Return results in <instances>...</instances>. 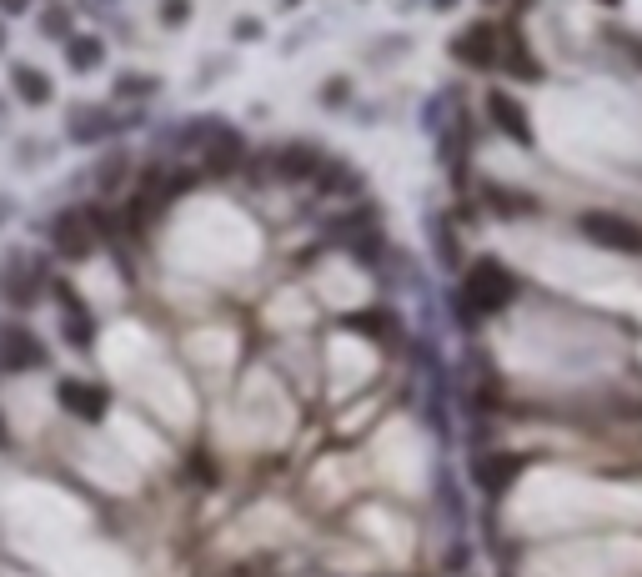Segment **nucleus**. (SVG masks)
<instances>
[{"instance_id": "f257e3e1", "label": "nucleus", "mask_w": 642, "mask_h": 577, "mask_svg": "<svg viewBox=\"0 0 642 577\" xmlns=\"http://www.w3.org/2000/svg\"><path fill=\"white\" fill-rule=\"evenodd\" d=\"M462 302H467V312H477V317H497V312H507V307L517 302V276H512L497 256H482V261L467 271Z\"/></svg>"}, {"instance_id": "f03ea898", "label": "nucleus", "mask_w": 642, "mask_h": 577, "mask_svg": "<svg viewBox=\"0 0 642 577\" xmlns=\"http://www.w3.org/2000/svg\"><path fill=\"white\" fill-rule=\"evenodd\" d=\"M577 231H582V241H592V246H602V251L642 256V226H637L632 216H622V211H602V206H592V211H582V216H577Z\"/></svg>"}, {"instance_id": "7ed1b4c3", "label": "nucleus", "mask_w": 642, "mask_h": 577, "mask_svg": "<svg viewBox=\"0 0 642 577\" xmlns=\"http://www.w3.org/2000/svg\"><path fill=\"white\" fill-rule=\"evenodd\" d=\"M41 292H46V266L41 261H31V256H21V251H11L6 261H0V297H6L11 307H36L41 302Z\"/></svg>"}, {"instance_id": "20e7f679", "label": "nucleus", "mask_w": 642, "mask_h": 577, "mask_svg": "<svg viewBox=\"0 0 642 577\" xmlns=\"http://www.w3.org/2000/svg\"><path fill=\"white\" fill-rule=\"evenodd\" d=\"M497 56H502V31L492 21H472L452 36V61L467 66V71H497Z\"/></svg>"}, {"instance_id": "39448f33", "label": "nucleus", "mask_w": 642, "mask_h": 577, "mask_svg": "<svg viewBox=\"0 0 642 577\" xmlns=\"http://www.w3.org/2000/svg\"><path fill=\"white\" fill-rule=\"evenodd\" d=\"M41 367H51V352L31 327H0V372H41Z\"/></svg>"}, {"instance_id": "423d86ee", "label": "nucleus", "mask_w": 642, "mask_h": 577, "mask_svg": "<svg viewBox=\"0 0 642 577\" xmlns=\"http://www.w3.org/2000/svg\"><path fill=\"white\" fill-rule=\"evenodd\" d=\"M56 397H61V407H66L71 417H81V422H101L106 407H111V392H106L101 382H81V377H61V382H56Z\"/></svg>"}, {"instance_id": "0eeeda50", "label": "nucleus", "mask_w": 642, "mask_h": 577, "mask_svg": "<svg viewBox=\"0 0 642 577\" xmlns=\"http://www.w3.org/2000/svg\"><path fill=\"white\" fill-rule=\"evenodd\" d=\"M527 452H487V457H477V482L492 492V497H502L522 472H527Z\"/></svg>"}, {"instance_id": "6e6552de", "label": "nucleus", "mask_w": 642, "mask_h": 577, "mask_svg": "<svg viewBox=\"0 0 642 577\" xmlns=\"http://www.w3.org/2000/svg\"><path fill=\"white\" fill-rule=\"evenodd\" d=\"M56 297L66 302V317H61V337H66L76 352H86V347L96 342V317H91V307H86V302L71 292V286H61V281H56Z\"/></svg>"}, {"instance_id": "1a4fd4ad", "label": "nucleus", "mask_w": 642, "mask_h": 577, "mask_svg": "<svg viewBox=\"0 0 642 577\" xmlns=\"http://www.w3.org/2000/svg\"><path fill=\"white\" fill-rule=\"evenodd\" d=\"M51 246H56L61 256H86V251L96 246L91 216H86V211H66V216H56V221H51Z\"/></svg>"}, {"instance_id": "9d476101", "label": "nucleus", "mask_w": 642, "mask_h": 577, "mask_svg": "<svg viewBox=\"0 0 642 577\" xmlns=\"http://www.w3.org/2000/svg\"><path fill=\"white\" fill-rule=\"evenodd\" d=\"M487 116H492V126H497L502 136H512V141L532 146V121H527V106H517L507 91H487Z\"/></svg>"}, {"instance_id": "9b49d317", "label": "nucleus", "mask_w": 642, "mask_h": 577, "mask_svg": "<svg viewBox=\"0 0 642 577\" xmlns=\"http://www.w3.org/2000/svg\"><path fill=\"white\" fill-rule=\"evenodd\" d=\"M276 176H286V181H306V176H321V166H327V151H316V146H306V141H291L286 151H276Z\"/></svg>"}, {"instance_id": "f8f14e48", "label": "nucleus", "mask_w": 642, "mask_h": 577, "mask_svg": "<svg viewBox=\"0 0 642 577\" xmlns=\"http://www.w3.org/2000/svg\"><path fill=\"white\" fill-rule=\"evenodd\" d=\"M497 66H507L517 81H542V61L532 56V46L522 41V36H502V56H497Z\"/></svg>"}, {"instance_id": "ddd939ff", "label": "nucleus", "mask_w": 642, "mask_h": 577, "mask_svg": "<svg viewBox=\"0 0 642 577\" xmlns=\"http://www.w3.org/2000/svg\"><path fill=\"white\" fill-rule=\"evenodd\" d=\"M211 146H206V171H216V176H226V171H236L241 166V156H246V146L231 136V131H221V126H211V136H206Z\"/></svg>"}, {"instance_id": "4468645a", "label": "nucleus", "mask_w": 642, "mask_h": 577, "mask_svg": "<svg viewBox=\"0 0 642 577\" xmlns=\"http://www.w3.org/2000/svg\"><path fill=\"white\" fill-rule=\"evenodd\" d=\"M482 196H487V206L497 216H532L537 211V196L532 191H512V186H497V181H487Z\"/></svg>"}, {"instance_id": "2eb2a0df", "label": "nucleus", "mask_w": 642, "mask_h": 577, "mask_svg": "<svg viewBox=\"0 0 642 577\" xmlns=\"http://www.w3.org/2000/svg\"><path fill=\"white\" fill-rule=\"evenodd\" d=\"M342 327H347V332H362V337H372V342H392V337H397V317H392L387 307H367V312H352Z\"/></svg>"}, {"instance_id": "dca6fc26", "label": "nucleus", "mask_w": 642, "mask_h": 577, "mask_svg": "<svg viewBox=\"0 0 642 577\" xmlns=\"http://www.w3.org/2000/svg\"><path fill=\"white\" fill-rule=\"evenodd\" d=\"M11 91H16L26 106H46V101H51V81H46V71H36V66H11Z\"/></svg>"}, {"instance_id": "f3484780", "label": "nucleus", "mask_w": 642, "mask_h": 577, "mask_svg": "<svg viewBox=\"0 0 642 577\" xmlns=\"http://www.w3.org/2000/svg\"><path fill=\"white\" fill-rule=\"evenodd\" d=\"M66 131H71V141H86V146H91V141H101L106 131H116V121H111L106 111H96V106H81Z\"/></svg>"}, {"instance_id": "a211bd4d", "label": "nucleus", "mask_w": 642, "mask_h": 577, "mask_svg": "<svg viewBox=\"0 0 642 577\" xmlns=\"http://www.w3.org/2000/svg\"><path fill=\"white\" fill-rule=\"evenodd\" d=\"M66 61L76 71H96L106 61V41L101 36H66Z\"/></svg>"}, {"instance_id": "6ab92c4d", "label": "nucleus", "mask_w": 642, "mask_h": 577, "mask_svg": "<svg viewBox=\"0 0 642 577\" xmlns=\"http://www.w3.org/2000/svg\"><path fill=\"white\" fill-rule=\"evenodd\" d=\"M186 16H191V0H161V21L166 26H186Z\"/></svg>"}, {"instance_id": "aec40b11", "label": "nucleus", "mask_w": 642, "mask_h": 577, "mask_svg": "<svg viewBox=\"0 0 642 577\" xmlns=\"http://www.w3.org/2000/svg\"><path fill=\"white\" fill-rule=\"evenodd\" d=\"M66 26H71V21H66V11H46V16H41L46 41H66Z\"/></svg>"}, {"instance_id": "412c9836", "label": "nucleus", "mask_w": 642, "mask_h": 577, "mask_svg": "<svg viewBox=\"0 0 642 577\" xmlns=\"http://www.w3.org/2000/svg\"><path fill=\"white\" fill-rule=\"evenodd\" d=\"M617 36V46L632 56V66H642V36H627V31H612Z\"/></svg>"}, {"instance_id": "4be33fe9", "label": "nucleus", "mask_w": 642, "mask_h": 577, "mask_svg": "<svg viewBox=\"0 0 642 577\" xmlns=\"http://www.w3.org/2000/svg\"><path fill=\"white\" fill-rule=\"evenodd\" d=\"M156 91V81H121L116 86V96H151Z\"/></svg>"}, {"instance_id": "5701e85b", "label": "nucleus", "mask_w": 642, "mask_h": 577, "mask_svg": "<svg viewBox=\"0 0 642 577\" xmlns=\"http://www.w3.org/2000/svg\"><path fill=\"white\" fill-rule=\"evenodd\" d=\"M256 31H261L256 21H236V36H241V41H256Z\"/></svg>"}, {"instance_id": "b1692460", "label": "nucleus", "mask_w": 642, "mask_h": 577, "mask_svg": "<svg viewBox=\"0 0 642 577\" xmlns=\"http://www.w3.org/2000/svg\"><path fill=\"white\" fill-rule=\"evenodd\" d=\"M31 6V0H0V11H6V16H21Z\"/></svg>"}, {"instance_id": "393cba45", "label": "nucleus", "mask_w": 642, "mask_h": 577, "mask_svg": "<svg viewBox=\"0 0 642 577\" xmlns=\"http://www.w3.org/2000/svg\"><path fill=\"white\" fill-rule=\"evenodd\" d=\"M0 447H11V432H6V422H0Z\"/></svg>"}, {"instance_id": "a878e982", "label": "nucleus", "mask_w": 642, "mask_h": 577, "mask_svg": "<svg viewBox=\"0 0 642 577\" xmlns=\"http://www.w3.org/2000/svg\"><path fill=\"white\" fill-rule=\"evenodd\" d=\"M432 6H437V11H447V6H457V0H432Z\"/></svg>"}, {"instance_id": "bb28decb", "label": "nucleus", "mask_w": 642, "mask_h": 577, "mask_svg": "<svg viewBox=\"0 0 642 577\" xmlns=\"http://www.w3.org/2000/svg\"><path fill=\"white\" fill-rule=\"evenodd\" d=\"M11 216V201H0V221H6Z\"/></svg>"}, {"instance_id": "cd10ccee", "label": "nucleus", "mask_w": 642, "mask_h": 577, "mask_svg": "<svg viewBox=\"0 0 642 577\" xmlns=\"http://www.w3.org/2000/svg\"><path fill=\"white\" fill-rule=\"evenodd\" d=\"M0 51H6V31H0Z\"/></svg>"}, {"instance_id": "c85d7f7f", "label": "nucleus", "mask_w": 642, "mask_h": 577, "mask_svg": "<svg viewBox=\"0 0 642 577\" xmlns=\"http://www.w3.org/2000/svg\"><path fill=\"white\" fill-rule=\"evenodd\" d=\"M517 6H532V0H517Z\"/></svg>"}]
</instances>
